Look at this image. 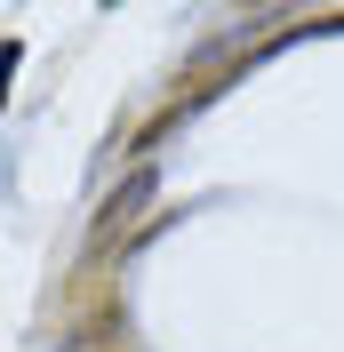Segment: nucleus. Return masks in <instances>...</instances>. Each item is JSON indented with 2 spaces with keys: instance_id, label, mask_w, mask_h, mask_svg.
I'll list each match as a JSON object with an SVG mask.
<instances>
[{
  "instance_id": "f257e3e1",
  "label": "nucleus",
  "mask_w": 344,
  "mask_h": 352,
  "mask_svg": "<svg viewBox=\"0 0 344 352\" xmlns=\"http://www.w3.org/2000/svg\"><path fill=\"white\" fill-rule=\"evenodd\" d=\"M17 56H24V48H17V41L0 48V96H8V72H17Z\"/></svg>"
}]
</instances>
